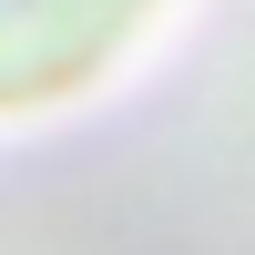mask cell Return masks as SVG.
Segmentation results:
<instances>
[{"label": "cell", "instance_id": "cell-1", "mask_svg": "<svg viewBox=\"0 0 255 255\" xmlns=\"http://www.w3.org/2000/svg\"><path fill=\"white\" fill-rule=\"evenodd\" d=\"M163 0H0V113H41L102 82Z\"/></svg>", "mask_w": 255, "mask_h": 255}]
</instances>
